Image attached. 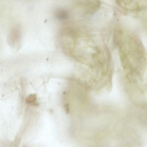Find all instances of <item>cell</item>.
I'll return each instance as SVG.
<instances>
[{
    "instance_id": "6da1fadb",
    "label": "cell",
    "mask_w": 147,
    "mask_h": 147,
    "mask_svg": "<svg viewBox=\"0 0 147 147\" xmlns=\"http://www.w3.org/2000/svg\"><path fill=\"white\" fill-rule=\"evenodd\" d=\"M82 5L86 13L91 14L95 13L99 8L100 2L99 0H84Z\"/></svg>"
},
{
    "instance_id": "7a4b0ae2",
    "label": "cell",
    "mask_w": 147,
    "mask_h": 147,
    "mask_svg": "<svg viewBox=\"0 0 147 147\" xmlns=\"http://www.w3.org/2000/svg\"><path fill=\"white\" fill-rule=\"evenodd\" d=\"M55 15L58 19L62 20H66L69 16L67 11L62 9H57L55 12Z\"/></svg>"
}]
</instances>
